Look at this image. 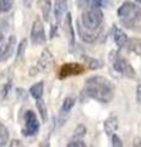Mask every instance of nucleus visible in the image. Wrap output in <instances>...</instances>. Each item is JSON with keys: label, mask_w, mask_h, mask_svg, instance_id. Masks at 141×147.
Here are the masks:
<instances>
[{"label": "nucleus", "mask_w": 141, "mask_h": 147, "mask_svg": "<svg viewBox=\"0 0 141 147\" xmlns=\"http://www.w3.org/2000/svg\"><path fill=\"white\" fill-rule=\"evenodd\" d=\"M3 40H4V32L0 30V43H1Z\"/></svg>", "instance_id": "nucleus-31"}, {"label": "nucleus", "mask_w": 141, "mask_h": 147, "mask_svg": "<svg viewBox=\"0 0 141 147\" xmlns=\"http://www.w3.org/2000/svg\"><path fill=\"white\" fill-rule=\"evenodd\" d=\"M66 11H67V0H55L53 6V12L57 25H60L63 22Z\"/></svg>", "instance_id": "nucleus-11"}, {"label": "nucleus", "mask_w": 141, "mask_h": 147, "mask_svg": "<svg viewBox=\"0 0 141 147\" xmlns=\"http://www.w3.org/2000/svg\"><path fill=\"white\" fill-rule=\"evenodd\" d=\"M38 5L40 9V12H42V15H43V18L45 21H48L49 17H51V11H52L51 0H39Z\"/></svg>", "instance_id": "nucleus-16"}, {"label": "nucleus", "mask_w": 141, "mask_h": 147, "mask_svg": "<svg viewBox=\"0 0 141 147\" xmlns=\"http://www.w3.org/2000/svg\"><path fill=\"white\" fill-rule=\"evenodd\" d=\"M31 40H32L33 44H37V45L44 44L45 40H47L44 27L39 20H36L32 25V28H31Z\"/></svg>", "instance_id": "nucleus-7"}, {"label": "nucleus", "mask_w": 141, "mask_h": 147, "mask_svg": "<svg viewBox=\"0 0 141 147\" xmlns=\"http://www.w3.org/2000/svg\"><path fill=\"white\" fill-rule=\"evenodd\" d=\"M77 32L80 34V38L84 40L85 43H94L98 39L99 34H101V28L98 30H87L80 24H77Z\"/></svg>", "instance_id": "nucleus-9"}, {"label": "nucleus", "mask_w": 141, "mask_h": 147, "mask_svg": "<svg viewBox=\"0 0 141 147\" xmlns=\"http://www.w3.org/2000/svg\"><path fill=\"white\" fill-rule=\"evenodd\" d=\"M112 146H114V147H121V146H123L121 140H120L115 134L112 135Z\"/></svg>", "instance_id": "nucleus-28"}, {"label": "nucleus", "mask_w": 141, "mask_h": 147, "mask_svg": "<svg viewBox=\"0 0 141 147\" xmlns=\"http://www.w3.org/2000/svg\"><path fill=\"white\" fill-rule=\"evenodd\" d=\"M133 145H134V146H141V140H140V141H136V142H134Z\"/></svg>", "instance_id": "nucleus-32"}, {"label": "nucleus", "mask_w": 141, "mask_h": 147, "mask_svg": "<svg viewBox=\"0 0 141 147\" xmlns=\"http://www.w3.org/2000/svg\"><path fill=\"white\" fill-rule=\"evenodd\" d=\"M84 60L86 61V64L88 65L90 69L92 70H97V69H101L103 66V64L101 60L98 59H94V58H88V57H84Z\"/></svg>", "instance_id": "nucleus-19"}, {"label": "nucleus", "mask_w": 141, "mask_h": 147, "mask_svg": "<svg viewBox=\"0 0 141 147\" xmlns=\"http://www.w3.org/2000/svg\"><path fill=\"white\" fill-rule=\"evenodd\" d=\"M9 142V130L3 123H0V146H5Z\"/></svg>", "instance_id": "nucleus-20"}, {"label": "nucleus", "mask_w": 141, "mask_h": 147, "mask_svg": "<svg viewBox=\"0 0 141 147\" xmlns=\"http://www.w3.org/2000/svg\"><path fill=\"white\" fill-rule=\"evenodd\" d=\"M13 0H0V12H7L12 9Z\"/></svg>", "instance_id": "nucleus-23"}, {"label": "nucleus", "mask_w": 141, "mask_h": 147, "mask_svg": "<svg viewBox=\"0 0 141 147\" xmlns=\"http://www.w3.org/2000/svg\"><path fill=\"white\" fill-rule=\"evenodd\" d=\"M53 65V54L51 53L49 49H44L40 57L38 59V63H37V67H34V71H36V75L37 72L39 71H47L52 67Z\"/></svg>", "instance_id": "nucleus-10"}, {"label": "nucleus", "mask_w": 141, "mask_h": 147, "mask_svg": "<svg viewBox=\"0 0 141 147\" xmlns=\"http://www.w3.org/2000/svg\"><path fill=\"white\" fill-rule=\"evenodd\" d=\"M25 129L22 130L25 136H34L39 131V121L36 113L32 110H27L25 113Z\"/></svg>", "instance_id": "nucleus-5"}, {"label": "nucleus", "mask_w": 141, "mask_h": 147, "mask_svg": "<svg viewBox=\"0 0 141 147\" xmlns=\"http://www.w3.org/2000/svg\"><path fill=\"white\" fill-rule=\"evenodd\" d=\"M26 48H27V39L24 38L20 42L19 47H17V53H16V58L17 59H22L25 55V52H26Z\"/></svg>", "instance_id": "nucleus-21"}, {"label": "nucleus", "mask_w": 141, "mask_h": 147, "mask_svg": "<svg viewBox=\"0 0 141 147\" xmlns=\"http://www.w3.org/2000/svg\"><path fill=\"white\" fill-rule=\"evenodd\" d=\"M136 99H138V103L141 104V81L138 85V88H136Z\"/></svg>", "instance_id": "nucleus-29"}, {"label": "nucleus", "mask_w": 141, "mask_h": 147, "mask_svg": "<svg viewBox=\"0 0 141 147\" xmlns=\"http://www.w3.org/2000/svg\"><path fill=\"white\" fill-rule=\"evenodd\" d=\"M136 1H138V3H141V0H136Z\"/></svg>", "instance_id": "nucleus-33"}, {"label": "nucleus", "mask_w": 141, "mask_h": 147, "mask_svg": "<svg viewBox=\"0 0 141 147\" xmlns=\"http://www.w3.org/2000/svg\"><path fill=\"white\" fill-rule=\"evenodd\" d=\"M112 37H113V40H114L115 44L119 48H124L126 45V43H128V39H129L125 32L115 25L112 27Z\"/></svg>", "instance_id": "nucleus-12"}, {"label": "nucleus", "mask_w": 141, "mask_h": 147, "mask_svg": "<svg viewBox=\"0 0 141 147\" xmlns=\"http://www.w3.org/2000/svg\"><path fill=\"white\" fill-rule=\"evenodd\" d=\"M10 145H11V146H22V144H21L19 140H13Z\"/></svg>", "instance_id": "nucleus-30"}, {"label": "nucleus", "mask_w": 141, "mask_h": 147, "mask_svg": "<svg viewBox=\"0 0 141 147\" xmlns=\"http://www.w3.org/2000/svg\"><path fill=\"white\" fill-rule=\"evenodd\" d=\"M120 24L130 31L141 32V7L133 1L123 3L118 9Z\"/></svg>", "instance_id": "nucleus-2"}, {"label": "nucleus", "mask_w": 141, "mask_h": 147, "mask_svg": "<svg viewBox=\"0 0 141 147\" xmlns=\"http://www.w3.org/2000/svg\"><path fill=\"white\" fill-rule=\"evenodd\" d=\"M37 108L39 110L40 117H42V120L45 121V120H47V108H45V104H44V102L42 100V98L37 99Z\"/></svg>", "instance_id": "nucleus-24"}, {"label": "nucleus", "mask_w": 141, "mask_h": 147, "mask_svg": "<svg viewBox=\"0 0 141 147\" xmlns=\"http://www.w3.org/2000/svg\"><path fill=\"white\" fill-rule=\"evenodd\" d=\"M43 93H44V82L43 81H39V82H37V84H34L33 86H31L30 94L36 100L42 98Z\"/></svg>", "instance_id": "nucleus-15"}, {"label": "nucleus", "mask_w": 141, "mask_h": 147, "mask_svg": "<svg viewBox=\"0 0 141 147\" xmlns=\"http://www.w3.org/2000/svg\"><path fill=\"white\" fill-rule=\"evenodd\" d=\"M114 86L107 77L92 76L85 82L82 93L86 97L98 100L101 103H108L114 97Z\"/></svg>", "instance_id": "nucleus-1"}, {"label": "nucleus", "mask_w": 141, "mask_h": 147, "mask_svg": "<svg viewBox=\"0 0 141 147\" xmlns=\"http://www.w3.org/2000/svg\"><path fill=\"white\" fill-rule=\"evenodd\" d=\"M109 61L112 64V67L117 72H119L120 75L128 77V79H135L136 77V72L134 67L131 66V64L125 58L121 57L119 52L112 50L111 54H109Z\"/></svg>", "instance_id": "nucleus-3"}, {"label": "nucleus", "mask_w": 141, "mask_h": 147, "mask_svg": "<svg viewBox=\"0 0 141 147\" xmlns=\"http://www.w3.org/2000/svg\"><path fill=\"white\" fill-rule=\"evenodd\" d=\"M74 105H75V98H72V97H66V98L64 99V102H63V104H61V108H60V117L67 115V114L71 112V109L74 108Z\"/></svg>", "instance_id": "nucleus-17"}, {"label": "nucleus", "mask_w": 141, "mask_h": 147, "mask_svg": "<svg viewBox=\"0 0 141 147\" xmlns=\"http://www.w3.org/2000/svg\"><path fill=\"white\" fill-rule=\"evenodd\" d=\"M126 45L129 47V50L134 52L135 54L141 55V39L139 38H133V39H128V43Z\"/></svg>", "instance_id": "nucleus-18"}, {"label": "nucleus", "mask_w": 141, "mask_h": 147, "mask_svg": "<svg viewBox=\"0 0 141 147\" xmlns=\"http://www.w3.org/2000/svg\"><path fill=\"white\" fill-rule=\"evenodd\" d=\"M65 20H64V30L65 33L69 37V44H70V49L74 48L75 45V31H74V26H72V18L69 12L65 13Z\"/></svg>", "instance_id": "nucleus-13"}, {"label": "nucleus", "mask_w": 141, "mask_h": 147, "mask_svg": "<svg viewBox=\"0 0 141 147\" xmlns=\"http://www.w3.org/2000/svg\"><path fill=\"white\" fill-rule=\"evenodd\" d=\"M86 144L82 140H71L69 144H67V147H85Z\"/></svg>", "instance_id": "nucleus-26"}, {"label": "nucleus", "mask_w": 141, "mask_h": 147, "mask_svg": "<svg viewBox=\"0 0 141 147\" xmlns=\"http://www.w3.org/2000/svg\"><path fill=\"white\" fill-rule=\"evenodd\" d=\"M10 88H11V84H10V82L3 85V87L0 88V98H1V99L6 98L7 94H9V92H10Z\"/></svg>", "instance_id": "nucleus-25"}, {"label": "nucleus", "mask_w": 141, "mask_h": 147, "mask_svg": "<svg viewBox=\"0 0 141 147\" xmlns=\"http://www.w3.org/2000/svg\"><path fill=\"white\" fill-rule=\"evenodd\" d=\"M85 71V66H82L81 64L77 63H67L64 64L60 67V71H59V77L60 79H65V77L69 76H74V75H80Z\"/></svg>", "instance_id": "nucleus-8"}, {"label": "nucleus", "mask_w": 141, "mask_h": 147, "mask_svg": "<svg viewBox=\"0 0 141 147\" xmlns=\"http://www.w3.org/2000/svg\"><path fill=\"white\" fill-rule=\"evenodd\" d=\"M90 7H101L103 5V0H86Z\"/></svg>", "instance_id": "nucleus-27"}, {"label": "nucleus", "mask_w": 141, "mask_h": 147, "mask_svg": "<svg viewBox=\"0 0 141 147\" xmlns=\"http://www.w3.org/2000/svg\"><path fill=\"white\" fill-rule=\"evenodd\" d=\"M103 22V12L99 7H90L81 15L80 24L87 30H98L102 28Z\"/></svg>", "instance_id": "nucleus-4"}, {"label": "nucleus", "mask_w": 141, "mask_h": 147, "mask_svg": "<svg viewBox=\"0 0 141 147\" xmlns=\"http://www.w3.org/2000/svg\"><path fill=\"white\" fill-rule=\"evenodd\" d=\"M15 48H16V37L10 36L5 42L0 45V63L9 60L12 57Z\"/></svg>", "instance_id": "nucleus-6"}, {"label": "nucleus", "mask_w": 141, "mask_h": 147, "mask_svg": "<svg viewBox=\"0 0 141 147\" xmlns=\"http://www.w3.org/2000/svg\"><path fill=\"white\" fill-rule=\"evenodd\" d=\"M86 135V127L84 125H79L75 131H74V136H72V140H82V137Z\"/></svg>", "instance_id": "nucleus-22"}, {"label": "nucleus", "mask_w": 141, "mask_h": 147, "mask_svg": "<svg viewBox=\"0 0 141 147\" xmlns=\"http://www.w3.org/2000/svg\"><path fill=\"white\" fill-rule=\"evenodd\" d=\"M118 125H119V121H118V118L117 117H111L108 118L106 121H104L103 126H104V131L108 136H112L113 134H115Z\"/></svg>", "instance_id": "nucleus-14"}]
</instances>
